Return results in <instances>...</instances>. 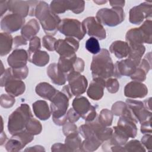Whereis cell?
Here are the masks:
<instances>
[{
	"label": "cell",
	"mask_w": 152,
	"mask_h": 152,
	"mask_svg": "<svg viewBox=\"0 0 152 152\" xmlns=\"http://www.w3.org/2000/svg\"><path fill=\"white\" fill-rule=\"evenodd\" d=\"M93 78H100L104 80L114 77V64L106 49L94 55L90 66Z\"/></svg>",
	"instance_id": "cell-1"
},
{
	"label": "cell",
	"mask_w": 152,
	"mask_h": 152,
	"mask_svg": "<svg viewBox=\"0 0 152 152\" xmlns=\"http://www.w3.org/2000/svg\"><path fill=\"white\" fill-rule=\"evenodd\" d=\"M34 16L39 20L46 35L53 36L56 34L61 20L46 2L39 1L35 9Z\"/></svg>",
	"instance_id": "cell-2"
},
{
	"label": "cell",
	"mask_w": 152,
	"mask_h": 152,
	"mask_svg": "<svg viewBox=\"0 0 152 152\" xmlns=\"http://www.w3.org/2000/svg\"><path fill=\"white\" fill-rule=\"evenodd\" d=\"M33 118L30 106L26 103L21 104L8 117V131L11 134L21 132L26 128L29 120Z\"/></svg>",
	"instance_id": "cell-3"
},
{
	"label": "cell",
	"mask_w": 152,
	"mask_h": 152,
	"mask_svg": "<svg viewBox=\"0 0 152 152\" xmlns=\"http://www.w3.org/2000/svg\"><path fill=\"white\" fill-rule=\"evenodd\" d=\"M69 98L62 91H58L50 100V112L53 122L58 125H64L67 121L66 110L69 106Z\"/></svg>",
	"instance_id": "cell-4"
},
{
	"label": "cell",
	"mask_w": 152,
	"mask_h": 152,
	"mask_svg": "<svg viewBox=\"0 0 152 152\" xmlns=\"http://www.w3.org/2000/svg\"><path fill=\"white\" fill-rule=\"evenodd\" d=\"M125 103L126 107L122 116L132 119L135 124L138 122L141 124L151 119V111L145 108L142 102L128 99L126 100Z\"/></svg>",
	"instance_id": "cell-5"
},
{
	"label": "cell",
	"mask_w": 152,
	"mask_h": 152,
	"mask_svg": "<svg viewBox=\"0 0 152 152\" xmlns=\"http://www.w3.org/2000/svg\"><path fill=\"white\" fill-rule=\"evenodd\" d=\"M125 40L128 43L151 44L152 40L151 20H146L140 27L129 30L126 33Z\"/></svg>",
	"instance_id": "cell-6"
},
{
	"label": "cell",
	"mask_w": 152,
	"mask_h": 152,
	"mask_svg": "<svg viewBox=\"0 0 152 152\" xmlns=\"http://www.w3.org/2000/svg\"><path fill=\"white\" fill-rule=\"evenodd\" d=\"M97 21L102 24L115 27L121 24L125 19V12L122 8H103L99 10L96 15Z\"/></svg>",
	"instance_id": "cell-7"
},
{
	"label": "cell",
	"mask_w": 152,
	"mask_h": 152,
	"mask_svg": "<svg viewBox=\"0 0 152 152\" xmlns=\"http://www.w3.org/2000/svg\"><path fill=\"white\" fill-rule=\"evenodd\" d=\"M58 30L66 37H72L78 41L83 39L86 33L82 23L74 18H64L58 26Z\"/></svg>",
	"instance_id": "cell-8"
},
{
	"label": "cell",
	"mask_w": 152,
	"mask_h": 152,
	"mask_svg": "<svg viewBox=\"0 0 152 152\" xmlns=\"http://www.w3.org/2000/svg\"><path fill=\"white\" fill-rule=\"evenodd\" d=\"M72 106L86 122H91L97 117L96 107L91 105L88 100L84 96H80L74 98Z\"/></svg>",
	"instance_id": "cell-9"
},
{
	"label": "cell",
	"mask_w": 152,
	"mask_h": 152,
	"mask_svg": "<svg viewBox=\"0 0 152 152\" xmlns=\"http://www.w3.org/2000/svg\"><path fill=\"white\" fill-rule=\"evenodd\" d=\"M34 140V135L26 129L13 134L7 142L5 147L7 151L15 152L22 150L27 144Z\"/></svg>",
	"instance_id": "cell-10"
},
{
	"label": "cell",
	"mask_w": 152,
	"mask_h": 152,
	"mask_svg": "<svg viewBox=\"0 0 152 152\" xmlns=\"http://www.w3.org/2000/svg\"><path fill=\"white\" fill-rule=\"evenodd\" d=\"M129 21L134 24H140L144 19L151 17L152 2L145 1L132 7L129 12Z\"/></svg>",
	"instance_id": "cell-11"
},
{
	"label": "cell",
	"mask_w": 152,
	"mask_h": 152,
	"mask_svg": "<svg viewBox=\"0 0 152 152\" xmlns=\"http://www.w3.org/2000/svg\"><path fill=\"white\" fill-rule=\"evenodd\" d=\"M66 80L72 96L78 97L86 92L88 82L87 78L80 72L72 71L67 75Z\"/></svg>",
	"instance_id": "cell-12"
},
{
	"label": "cell",
	"mask_w": 152,
	"mask_h": 152,
	"mask_svg": "<svg viewBox=\"0 0 152 152\" xmlns=\"http://www.w3.org/2000/svg\"><path fill=\"white\" fill-rule=\"evenodd\" d=\"M79 48L78 40L72 37L58 39L55 43V50L62 57H73L77 56L75 52Z\"/></svg>",
	"instance_id": "cell-13"
},
{
	"label": "cell",
	"mask_w": 152,
	"mask_h": 152,
	"mask_svg": "<svg viewBox=\"0 0 152 152\" xmlns=\"http://www.w3.org/2000/svg\"><path fill=\"white\" fill-rule=\"evenodd\" d=\"M86 33L91 37L97 38L99 40L105 39L106 32L103 26L96 17H88L85 18L82 22Z\"/></svg>",
	"instance_id": "cell-14"
},
{
	"label": "cell",
	"mask_w": 152,
	"mask_h": 152,
	"mask_svg": "<svg viewBox=\"0 0 152 152\" xmlns=\"http://www.w3.org/2000/svg\"><path fill=\"white\" fill-rule=\"evenodd\" d=\"M24 23V18L16 14H8L1 20V28L5 33H11L21 29Z\"/></svg>",
	"instance_id": "cell-15"
},
{
	"label": "cell",
	"mask_w": 152,
	"mask_h": 152,
	"mask_svg": "<svg viewBox=\"0 0 152 152\" xmlns=\"http://www.w3.org/2000/svg\"><path fill=\"white\" fill-rule=\"evenodd\" d=\"M139 62L130 58L116 61L114 65V77L121 78L123 76H131L135 71Z\"/></svg>",
	"instance_id": "cell-16"
},
{
	"label": "cell",
	"mask_w": 152,
	"mask_h": 152,
	"mask_svg": "<svg viewBox=\"0 0 152 152\" xmlns=\"http://www.w3.org/2000/svg\"><path fill=\"white\" fill-rule=\"evenodd\" d=\"M148 93L147 86L141 82L132 81L125 86L124 95L129 99L144 98Z\"/></svg>",
	"instance_id": "cell-17"
},
{
	"label": "cell",
	"mask_w": 152,
	"mask_h": 152,
	"mask_svg": "<svg viewBox=\"0 0 152 152\" xmlns=\"http://www.w3.org/2000/svg\"><path fill=\"white\" fill-rule=\"evenodd\" d=\"M28 61V54L23 49L14 50L7 58L8 65L12 68H19L26 66Z\"/></svg>",
	"instance_id": "cell-18"
},
{
	"label": "cell",
	"mask_w": 152,
	"mask_h": 152,
	"mask_svg": "<svg viewBox=\"0 0 152 152\" xmlns=\"http://www.w3.org/2000/svg\"><path fill=\"white\" fill-rule=\"evenodd\" d=\"M31 1H8V10L24 18L30 14L31 8Z\"/></svg>",
	"instance_id": "cell-19"
},
{
	"label": "cell",
	"mask_w": 152,
	"mask_h": 152,
	"mask_svg": "<svg viewBox=\"0 0 152 152\" xmlns=\"http://www.w3.org/2000/svg\"><path fill=\"white\" fill-rule=\"evenodd\" d=\"M105 80L100 78H93L87 90V94L89 98L94 100H99L104 94Z\"/></svg>",
	"instance_id": "cell-20"
},
{
	"label": "cell",
	"mask_w": 152,
	"mask_h": 152,
	"mask_svg": "<svg viewBox=\"0 0 152 152\" xmlns=\"http://www.w3.org/2000/svg\"><path fill=\"white\" fill-rule=\"evenodd\" d=\"M93 129L97 138L102 142L109 140L113 133V128L102 125L99 121L98 118H96L91 122H86Z\"/></svg>",
	"instance_id": "cell-21"
},
{
	"label": "cell",
	"mask_w": 152,
	"mask_h": 152,
	"mask_svg": "<svg viewBox=\"0 0 152 152\" xmlns=\"http://www.w3.org/2000/svg\"><path fill=\"white\" fill-rule=\"evenodd\" d=\"M5 90L10 95L17 97L23 94L26 90V85L21 80L12 78L5 85Z\"/></svg>",
	"instance_id": "cell-22"
},
{
	"label": "cell",
	"mask_w": 152,
	"mask_h": 152,
	"mask_svg": "<svg viewBox=\"0 0 152 152\" xmlns=\"http://www.w3.org/2000/svg\"><path fill=\"white\" fill-rule=\"evenodd\" d=\"M47 75L53 84L58 86L65 84L67 81L66 75L60 71L56 63H52L48 66L47 68Z\"/></svg>",
	"instance_id": "cell-23"
},
{
	"label": "cell",
	"mask_w": 152,
	"mask_h": 152,
	"mask_svg": "<svg viewBox=\"0 0 152 152\" xmlns=\"http://www.w3.org/2000/svg\"><path fill=\"white\" fill-rule=\"evenodd\" d=\"M32 106L33 112L38 119L45 121L50 118L51 112L45 100H40L36 101L33 103Z\"/></svg>",
	"instance_id": "cell-24"
},
{
	"label": "cell",
	"mask_w": 152,
	"mask_h": 152,
	"mask_svg": "<svg viewBox=\"0 0 152 152\" xmlns=\"http://www.w3.org/2000/svg\"><path fill=\"white\" fill-rule=\"evenodd\" d=\"M117 126L122 129L129 138H135L137 134V127L135 123L131 119L121 116L118 121Z\"/></svg>",
	"instance_id": "cell-25"
},
{
	"label": "cell",
	"mask_w": 152,
	"mask_h": 152,
	"mask_svg": "<svg viewBox=\"0 0 152 152\" xmlns=\"http://www.w3.org/2000/svg\"><path fill=\"white\" fill-rule=\"evenodd\" d=\"M36 93L42 98L51 100L58 91L54 87L46 82L39 83L35 88Z\"/></svg>",
	"instance_id": "cell-26"
},
{
	"label": "cell",
	"mask_w": 152,
	"mask_h": 152,
	"mask_svg": "<svg viewBox=\"0 0 152 152\" xmlns=\"http://www.w3.org/2000/svg\"><path fill=\"white\" fill-rule=\"evenodd\" d=\"M40 26L36 19H31L25 24L21 29V36L26 40H30L39 31Z\"/></svg>",
	"instance_id": "cell-27"
},
{
	"label": "cell",
	"mask_w": 152,
	"mask_h": 152,
	"mask_svg": "<svg viewBox=\"0 0 152 152\" xmlns=\"http://www.w3.org/2000/svg\"><path fill=\"white\" fill-rule=\"evenodd\" d=\"M129 45L126 42L116 40L109 47V51L118 59L127 57L129 53Z\"/></svg>",
	"instance_id": "cell-28"
},
{
	"label": "cell",
	"mask_w": 152,
	"mask_h": 152,
	"mask_svg": "<svg viewBox=\"0 0 152 152\" xmlns=\"http://www.w3.org/2000/svg\"><path fill=\"white\" fill-rule=\"evenodd\" d=\"M28 54V61L38 66H44L49 61V54L43 50H38Z\"/></svg>",
	"instance_id": "cell-29"
},
{
	"label": "cell",
	"mask_w": 152,
	"mask_h": 152,
	"mask_svg": "<svg viewBox=\"0 0 152 152\" xmlns=\"http://www.w3.org/2000/svg\"><path fill=\"white\" fill-rule=\"evenodd\" d=\"M13 38L10 33L2 32L0 33V55L4 56L8 54L12 47Z\"/></svg>",
	"instance_id": "cell-30"
},
{
	"label": "cell",
	"mask_w": 152,
	"mask_h": 152,
	"mask_svg": "<svg viewBox=\"0 0 152 152\" xmlns=\"http://www.w3.org/2000/svg\"><path fill=\"white\" fill-rule=\"evenodd\" d=\"M77 58V56L73 57L60 56L57 64L58 69L67 77L68 74L74 71V63Z\"/></svg>",
	"instance_id": "cell-31"
},
{
	"label": "cell",
	"mask_w": 152,
	"mask_h": 152,
	"mask_svg": "<svg viewBox=\"0 0 152 152\" xmlns=\"http://www.w3.org/2000/svg\"><path fill=\"white\" fill-rule=\"evenodd\" d=\"M128 45L129 50L128 58L140 63L145 51V46L143 44L137 43H128Z\"/></svg>",
	"instance_id": "cell-32"
},
{
	"label": "cell",
	"mask_w": 152,
	"mask_h": 152,
	"mask_svg": "<svg viewBox=\"0 0 152 152\" xmlns=\"http://www.w3.org/2000/svg\"><path fill=\"white\" fill-rule=\"evenodd\" d=\"M65 144L71 151H81L82 140L78 134L66 136Z\"/></svg>",
	"instance_id": "cell-33"
},
{
	"label": "cell",
	"mask_w": 152,
	"mask_h": 152,
	"mask_svg": "<svg viewBox=\"0 0 152 152\" xmlns=\"http://www.w3.org/2000/svg\"><path fill=\"white\" fill-rule=\"evenodd\" d=\"M102 142L97 138L85 139L81 144V151H94L96 150Z\"/></svg>",
	"instance_id": "cell-34"
},
{
	"label": "cell",
	"mask_w": 152,
	"mask_h": 152,
	"mask_svg": "<svg viewBox=\"0 0 152 152\" xmlns=\"http://www.w3.org/2000/svg\"><path fill=\"white\" fill-rule=\"evenodd\" d=\"M67 10L75 14L81 13L85 8V2L81 0H65Z\"/></svg>",
	"instance_id": "cell-35"
},
{
	"label": "cell",
	"mask_w": 152,
	"mask_h": 152,
	"mask_svg": "<svg viewBox=\"0 0 152 152\" xmlns=\"http://www.w3.org/2000/svg\"><path fill=\"white\" fill-rule=\"evenodd\" d=\"M113 115L111 110L107 109H103L99 115V122L104 126H109L112 124Z\"/></svg>",
	"instance_id": "cell-36"
},
{
	"label": "cell",
	"mask_w": 152,
	"mask_h": 152,
	"mask_svg": "<svg viewBox=\"0 0 152 152\" xmlns=\"http://www.w3.org/2000/svg\"><path fill=\"white\" fill-rule=\"evenodd\" d=\"M124 148L125 151H131V152H141L145 151L146 150L144 148V145L141 142L137 140H132L129 142H126L124 145Z\"/></svg>",
	"instance_id": "cell-37"
},
{
	"label": "cell",
	"mask_w": 152,
	"mask_h": 152,
	"mask_svg": "<svg viewBox=\"0 0 152 152\" xmlns=\"http://www.w3.org/2000/svg\"><path fill=\"white\" fill-rule=\"evenodd\" d=\"M26 130L34 135L39 134L42 130V126L41 123L33 117L31 118L26 126Z\"/></svg>",
	"instance_id": "cell-38"
},
{
	"label": "cell",
	"mask_w": 152,
	"mask_h": 152,
	"mask_svg": "<svg viewBox=\"0 0 152 152\" xmlns=\"http://www.w3.org/2000/svg\"><path fill=\"white\" fill-rule=\"evenodd\" d=\"M86 49L91 53L96 55L99 53L101 50L100 46L98 40L93 37H90L87 40L85 44Z\"/></svg>",
	"instance_id": "cell-39"
},
{
	"label": "cell",
	"mask_w": 152,
	"mask_h": 152,
	"mask_svg": "<svg viewBox=\"0 0 152 152\" xmlns=\"http://www.w3.org/2000/svg\"><path fill=\"white\" fill-rule=\"evenodd\" d=\"M50 10L56 14L65 12L66 10L65 0H54L50 4Z\"/></svg>",
	"instance_id": "cell-40"
},
{
	"label": "cell",
	"mask_w": 152,
	"mask_h": 152,
	"mask_svg": "<svg viewBox=\"0 0 152 152\" xmlns=\"http://www.w3.org/2000/svg\"><path fill=\"white\" fill-rule=\"evenodd\" d=\"M10 69L12 77L14 79L21 80L25 79L28 74V68L27 65L19 68H12L10 67Z\"/></svg>",
	"instance_id": "cell-41"
},
{
	"label": "cell",
	"mask_w": 152,
	"mask_h": 152,
	"mask_svg": "<svg viewBox=\"0 0 152 152\" xmlns=\"http://www.w3.org/2000/svg\"><path fill=\"white\" fill-rule=\"evenodd\" d=\"M105 87L110 93H116L119 88V83L116 78H109L105 80Z\"/></svg>",
	"instance_id": "cell-42"
},
{
	"label": "cell",
	"mask_w": 152,
	"mask_h": 152,
	"mask_svg": "<svg viewBox=\"0 0 152 152\" xmlns=\"http://www.w3.org/2000/svg\"><path fill=\"white\" fill-rule=\"evenodd\" d=\"M15 100L14 97L6 94H2L0 97V104L1 107L8 109L10 108L14 104Z\"/></svg>",
	"instance_id": "cell-43"
},
{
	"label": "cell",
	"mask_w": 152,
	"mask_h": 152,
	"mask_svg": "<svg viewBox=\"0 0 152 152\" xmlns=\"http://www.w3.org/2000/svg\"><path fill=\"white\" fill-rule=\"evenodd\" d=\"M56 39L52 36L46 35L42 38V45L49 51H54Z\"/></svg>",
	"instance_id": "cell-44"
},
{
	"label": "cell",
	"mask_w": 152,
	"mask_h": 152,
	"mask_svg": "<svg viewBox=\"0 0 152 152\" xmlns=\"http://www.w3.org/2000/svg\"><path fill=\"white\" fill-rule=\"evenodd\" d=\"M147 74L148 73L142 68L138 65L135 72L130 76V77L133 81L142 82L146 79Z\"/></svg>",
	"instance_id": "cell-45"
},
{
	"label": "cell",
	"mask_w": 152,
	"mask_h": 152,
	"mask_svg": "<svg viewBox=\"0 0 152 152\" xmlns=\"http://www.w3.org/2000/svg\"><path fill=\"white\" fill-rule=\"evenodd\" d=\"M126 104L125 102H123L122 101H118L113 104L111 111L113 115L115 116H121L123 115L126 109Z\"/></svg>",
	"instance_id": "cell-46"
},
{
	"label": "cell",
	"mask_w": 152,
	"mask_h": 152,
	"mask_svg": "<svg viewBox=\"0 0 152 152\" xmlns=\"http://www.w3.org/2000/svg\"><path fill=\"white\" fill-rule=\"evenodd\" d=\"M62 131L64 135L68 136L72 134H78L77 126L75 124L71 122H66L63 126Z\"/></svg>",
	"instance_id": "cell-47"
},
{
	"label": "cell",
	"mask_w": 152,
	"mask_h": 152,
	"mask_svg": "<svg viewBox=\"0 0 152 152\" xmlns=\"http://www.w3.org/2000/svg\"><path fill=\"white\" fill-rule=\"evenodd\" d=\"M41 48L40 39L39 37L35 36L30 40L29 47L28 49V53H32L38 50H40Z\"/></svg>",
	"instance_id": "cell-48"
},
{
	"label": "cell",
	"mask_w": 152,
	"mask_h": 152,
	"mask_svg": "<svg viewBox=\"0 0 152 152\" xmlns=\"http://www.w3.org/2000/svg\"><path fill=\"white\" fill-rule=\"evenodd\" d=\"M66 116L68 121L71 123H75L80 118V115L73 108H70L66 112Z\"/></svg>",
	"instance_id": "cell-49"
},
{
	"label": "cell",
	"mask_w": 152,
	"mask_h": 152,
	"mask_svg": "<svg viewBox=\"0 0 152 152\" xmlns=\"http://www.w3.org/2000/svg\"><path fill=\"white\" fill-rule=\"evenodd\" d=\"M141 132L142 134H151V119L147 120L141 124Z\"/></svg>",
	"instance_id": "cell-50"
},
{
	"label": "cell",
	"mask_w": 152,
	"mask_h": 152,
	"mask_svg": "<svg viewBox=\"0 0 152 152\" xmlns=\"http://www.w3.org/2000/svg\"><path fill=\"white\" fill-rule=\"evenodd\" d=\"M84 61L80 58H77L74 63V71L81 72L84 69Z\"/></svg>",
	"instance_id": "cell-51"
},
{
	"label": "cell",
	"mask_w": 152,
	"mask_h": 152,
	"mask_svg": "<svg viewBox=\"0 0 152 152\" xmlns=\"http://www.w3.org/2000/svg\"><path fill=\"white\" fill-rule=\"evenodd\" d=\"M142 144L148 151L151 150V134H146L141 138Z\"/></svg>",
	"instance_id": "cell-52"
},
{
	"label": "cell",
	"mask_w": 152,
	"mask_h": 152,
	"mask_svg": "<svg viewBox=\"0 0 152 152\" xmlns=\"http://www.w3.org/2000/svg\"><path fill=\"white\" fill-rule=\"evenodd\" d=\"M52 151H71V150L65 145V144L56 143L52 145Z\"/></svg>",
	"instance_id": "cell-53"
},
{
	"label": "cell",
	"mask_w": 152,
	"mask_h": 152,
	"mask_svg": "<svg viewBox=\"0 0 152 152\" xmlns=\"http://www.w3.org/2000/svg\"><path fill=\"white\" fill-rule=\"evenodd\" d=\"M13 44L14 47L17 48L20 46L26 45L27 44V40H26L22 36H17L13 39Z\"/></svg>",
	"instance_id": "cell-54"
},
{
	"label": "cell",
	"mask_w": 152,
	"mask_h": 152,
	"mask_svg": "<svg viewBox=\"0 0 152 152\" xmlns=\"http://www.w3.org/2000/svg\"><path fill=\"white\" fill-rule=\"evenodd\" d=\"M8 10V1H0V11L1 17Z\"/></svg>",
	"instance_id": "cell-55"
},
{
	"label": "cell",
	"mask_w": 152,
	"mask_h": 152,
	"mask_svg": "<svg viewBox=\"0 0 152 152\" xmlns=\"http://www.w3.org/2000/svg\"><path fill=\"white\" fill-rule=\"evenodd\" d=\"M109 4L112 7H121L122 8L125 5V1H120V0H114V1H109Z\"/></svg>",
	"instance_id": "cell-56"
},
{
	"label": "cell",
	"mask_w": 152,
	"mask_h": 152,
	"mask_svg": "<svg viewBox=\"0 0 152 152\" xmlns=\"http://www.w3.org/2000/svg\"><path fill=\"white\" fill-rule=\"evenodd\" d=\"M25 151H45L44 147L42 145H34L33 147H30L29 148H27L24 150Z\"/></svg>",
	"instance_id": "cell-57"
},
{
	"label": "cell",
	"mask_w": 152,
	"mask_h": 152,
	"mask_svg": "<svg viewBox=\"0 0 152 152\" xmlns=\"http://www.w3.org/2000/svg\"><path fill=\"white\" fill-rule=\"evenodd\" d=\"M64 94H65L67 97L69 98V99H71L73 96L71 92V90L69 89V87L68 86V85H66V86H64L62 89V91Z\"/></svg>",
	"instance_id": "cell-58"
},
{
	"label": "cell",
	"mask_w": 152,
	"mask_h": 152,
	"mask_svg": "<svg viewBox=\"0 0 152 152\" xmlns=\"http://www.w3.org/2000/svg\"><path fill=\"white\" fill-rule=\"evenodd\" d=\"M144 106L147 109L150 111H151V98L150 97L148 99H146L143 102Z\"/></svg>",
	"instance_id": "cell-59"
},
{
	"label": "cell",
	"mask_w": 152,
	"mask_h": 152,
	"mask_svg": "<svg viewBox=\"0 0 152 152\" xmlns=\"http://www.w3.org/2000/svg\"><path fill=\"white\" fill-rule=\"evenodd\" d=\"M7 140V137L4 131H1V137H0V145H2L6 142Z\"/></svg>",
	"instance_id": "cell-60"
},
{
	"label": "cell",
	"mask_w": 152,
	"mask_h": 152,
	"mask_svg": "<svg viewBox=\"0 0 152 152\" xmlns=\"http://www.w3.org/2000/svg\"><path fill=\"white\" fill-rule=\"evenodd\" d=\"M93 2L97 5H102L103 4L106 3L107 1H93Z\"/></svg>",
	"instance_id": "cell-61"
}]
</instances>
